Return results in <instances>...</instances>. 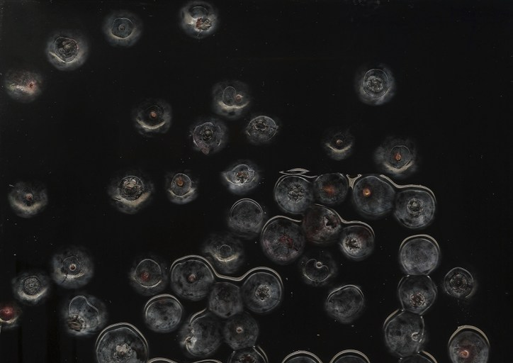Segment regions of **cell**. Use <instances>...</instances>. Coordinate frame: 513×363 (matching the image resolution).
<instances>
[{"mask_svg": "<svg viewBox=\"0 0 513 363\" xmlns=\"http://www.w3.org/2000/svg\"><path fill=\"white\" fill-rule=\"evenodd\" d=\"M383 330L386 346L391 353L400 357L419 352L426 341L422 315L402 308L386 318Z\"/></svg>", "mask_w": 513, "mask_h": 363, "instance_id": "3957f363", "label": "cell"}, {"mask_svg": "<svg viewBox=\"0 0 513 363\" xmlns=\"http://www.w3.org/2000/svg\"><path fill=\"white\" fill-rule=\"evenodd\" d=\"M398 294L402 309L422 315L434 304L437 289L428 275H406L398 284Z\"/></svg>", "mask_w": 513, "mask_h": 363, "instance_id": "ac0fdd59", "label": "cell"}, {"mask_svg": "<svg viewBox=\"0 0 513 363\" xmlns=\"http://www.w3.org/2000/svg\"><path fill=\"white\" fill-rule=\"evenodd\" d=\"M354 204L361 213L368 217H379L393 208L396 191L391 182L378 174L357 178L353 184Z\"/></svg>", "mask_w": 513, "mask_h": 363, "instance_id": "ba28073f", "label": "cell"}, {"mask_svg": "<svg viewBox=\"0 0 513 363\" xmlns=\"http://www.w3.org/2000/svg\"><path fill=\"white\" fill-rule=\"evenodd\" d=\"M259 333L256 320L243 311L228 318L222 330L225 342L234 350L255 345Z\"/></svg>", "mask_w": 513, "mask_h": 363, "instance_id": "f546056e", "label": "cell"}, {"mask_svg": "<svg viewBox=\"0 0 513 363\" xmlns=\"http://www.w3.org/2000/svg\"><path fill=\"white\" fill-rule=\"evenodd\" d=\"M184 308L179 301L169 294L157 295L150 299L144 308V319L152 330L168 333L181 320Z\"/></svg>", "mask_w": 513, "mask_h": 363, "instance_id": "ffe728a7", "label": "cell"}, {"mask_svg": "<svg viewBox=\"0 0 513 363\" xmlns=\"http://www.w3.org/2000/svg\"><path fill=\"white\" fill-rule=\"evenodd\" d=\"M148 363H174L170 360L165 359H153L150 360Z\"/></svg>", "mask_w": 513, "mask_h": 363, "instance_id": "681fc988", "label": "cell"}, {"mask_svg": "<svg viewBox=\"0 0 513 363\" xmlns=\"http://www.w3.org/2000/svg\"><path fill=\"white\" fill-rule=\"evenodd\" d=\"M142 30L140 19L126 11H117L108 15L103 23V30L108 41L113 45L131 46L139 39Z\"/></svg>", "mask_w": 513, "mask_h": 363, "instance_id": "4316f807", "label": "cell"}, {"mask_svg": "<svg viewBox=\"0 0 513 363\" xmlns=\"http://www.w3.org/2000/svg\"><path fill=\"white\" fill-rule=\"evenodd\" d=\"M89 53L85 36L75 30H60L49 38L45 54L50 62L60 70L74 69L84 64Z\"/></svg>", "mask_w": 513, "mask_h": 363, "instance_id": "8fae6325", "label": "cell"}, {"mask_svg": "<svg viewBox=\"0 0 513 363\" xmlns=\"http://www.w3.org/2000/svg\"><path fill=\"white\" fill-rule=\"evenodd\" d=\"M281 363H322L314 354L306 351H298L290 354Z\"/></svg>", "mask_w": 513, "mask_h": 363, "instance_id": "7dc6e473", "label": "cell"}, {"mask_svg": "<svg viewBox=\"0 0 513 363\" xmlns=\"http://www.w3.org/2000/svg\"><path fill=\"white\" fill-rule=\"evenodd\" d=\"M218 14L210 4L202 1H193L181 9V21H191Z\"/></svg>", "mask_w": 513, "mask_h": 363, "instance_id": "ee69618b", "label": "cell"}, {"mask_svg": "<svg viewBox=\"0 0 513 363\" xmlns=\"http://www.w3.org/2000/svg\"><path fill=\"white\" fill-rule=\"evenodd\" d=\"M354 144V138L349 131H338L323 142V147L332 159L342 160L349 155Z\"/></svg>", "mask_w": 513, "mask_h": 363, "instance_id": "60d3db41", "label": "cell"}, {"mask_svg": "<svg viewBox=\"0 0 513 363\" xmlns=\"http://www.w3.org/2000/svg\"><path fill=\"white\" fill-rule=\"evenodd\" d=\"M349 187L347 177L339 172L322 174L316 177L313 183L316 196L326 204L342 202L347 194Z\"/></svg>", "mask_w": 513, "mask_h": 363, "instance_id": "d590c367", "label": "cell"}, {"mask_svg": "<svg viewBox=\"0 0 513 363\" xmlns=\"http://www.w3.org/2000/svg\"><path fill=\"white\" fill-rule=\"evenodd\" d=\"M240 289L242 301L249 310L265 313L281 303L283 286L276 272L260 267L248 273Z\"/></svg>", "mask_w": 513, "mask_h": 363, "instance_id": "8992f818", "label": "cell"}, {"mask_svg": "<svg viewBox=\"0 0 513 363\" xmlns=\"http://www.w3.org/2000/svg\"><path fill=\"white\" fill-rule=\"evenodd\" d=\"M303 279L312 286L326 284L336 273V264L327 252L305 255L300 261Z\"/></svg>", "mask_w": 513, "mask_h": 363, "instance_id": "836d02e7", "label": "cell"}, {"mask_svg": "<svg viewBox=\"0 0 513 363\" xmlns=\"http://www.w3.org/2000/svg\"><path fill=\"white\" fill-rule=\"evenodd\" d=\"M279 125L272 118L260 115L254 117L247 125L244 133L248 140L254 144L270 141L278 133Z\"/></svg>", "mask_w": 513, "mask_h": 363, "instance_id": "ab89813d", "label": "cell"}, {"mask_svg": "<svg viewBox=\"0 0 513 363\" xmlns=\"http://www.w3.org/2000/svg\"><path fill=\"white\" fill-rule=\"evenodd\" d=\"M398 363H434V362L426 354L417 352L400 357Z\"/></svg>", "mask_w": 513, "mask_h": 363, "instance_id": "c3c4849f", "label": "cell"}, {"mask_svg": "<svg viewBox=\"0 0 513 363\" xmlns=\"http://www.w3.org/2000/svg\"><path fill=\"white\" fill-rule=\"evenodd\" d=\"M148 344L133 325L117 323L106 328L96 342L98 363H147Z\"/></svg>", "mask_w": 513, "mask_h": 363, "instance_id": "6da1fadb", "label": "cell"}, {"mask_svg": "<svg viewBox=\"0 0 513 363\" xmlns=\"http://www.w3.org/2000/svg\"><path fill=\"white\" fill-rule=\"evenodd\" d=\"M52 279L60 286L75 289L86 284L94 274L90 257L83 250L69 248L56 253L52 260Z\"/></svg>", "mask_w": 513, "mask_h": 363, "instance_id": "4fadbf2b", "label": "cell"}, {"mask_svg": "<svg viewBox=\"0 0 513 363\" xmlns=\"http://www.w3.org/2000/svg\"><path fill=\"white\" fill-rule=\"evenodd\" d=\"M440 257L438 242L428 235L407 237L399 248L400 263L407 275H428L438 266Z\"/></svg>", "mask_w": 513, "mask_h": 363, "instance_id": "30bf717a", "label": "cell"}, {"mask_svg": "<svg viewBox=\"0 0 513 363\" xmlns=\"http://www.w3.org/2000/svg\"><path fill=\"white\" fill-rule=\"evenodd\" d=\"M301 226L307 239L325 244L337 238L342 231V220L334 210L314 204L305 211Z\"/></svg>", "mask_w": 513, "mask_h": 363, "instance_id": "d6986e66", "label": "cell"}, {"mask_svg": "<svg viewBox=\"0 0 513 363\" xmlns=\"http://www.w3.org/2000/svg\"><path fill=\"white\" fill-rule=\"evenodd\" d=\"M374 244V232L366 223H354L344 227L340 233V247L350 259L365 258L372 252Z\"/></svg>", "mask_w": 513, "mask_h": 363, "instance_id": "f1b7e54d", "label": "cell"}, {"mask_svg": "<svg viewBox=\"0 0 513 363\" xmlns=\"http://www.w3.org/2000/svg\"><path fill=\"white\" fill-rule=\"evenodd\" d=\"M221 176L234 193L247 192L257 186L260 174L255 164L249 161H240L223 171Z\"/></svg>", "mask_w": 513, "mask_h": 363, "instance_id": "8d00e7d4", "label": "cell"}, {"mask_svg": "<svg viewBox=\"0 0 513 363\" xmlns=\"http://www.w3.org/2000/svg\"><path fill=\"white\" fill-rule=\"evenodd\" d=\"M299 223L286 216H277L268 220L263 227L261 244L266 255L274 262L288 264L302 254L305 237Z\"/></svg>", "mask_w": 513, "mask_h": 363, "instance_id": "7a4b0ae2", "label": "cell"}, {"mask_svg": "<svg viewBox=\"0 0 513 363\" xmlns=\"http://www.w3.org/2000/svg\"><path fill=\"white\" fill-rule=\"evenodd\" d=\"M195 363H222V362L217 361V360H213V359H206V360L197 362Z\"/></svg>", "mask_w": 513, "mask_h": 363, "instance_id": "f907efd6", "label": "cell"}, {"mask_svg": "<svg viewBox=\"0 0 513 363\" xmlns=\"http://www.w3.org/2000/svg\"><path fill=\"white\" fill-rule=\"evenodd\" d=\"M165 188L170 201L184 204L196 198L198 185L188 172H174L166 176Z\"/></svg>", "mask_w": 513, "mask_h": 363, "instance_id": "74e56055", "label": "cell"}, {"mask_svg": "<svg viewBox=\"0 0 513 363\" xmlns=\"http://www.w3.org/2000/svg\"><path fill=\"white\" fill-rule=\"evenodd\" d=\"M8 198L12 209L23 218H30L38 214L48 201L44 188L23 182L16 184Z\"/></svg>", "mask_w": 513, "mask_h": 363, "instance_id": "83f0119b", "label": "cell"}, {"mask_svg": "<svg viewBox=\"0 0 513 363\" xmlns=\"http://www.w3.org/2000/svg\"><path fill=\"white\" fill-rule=\"evenodd\" d=\"M154 189L152 182L143 174L128 172L112 180L108 194L120 211L133 214L149 199Z\"/></svg>", "mask_w": 513, "mask_h": 363, "instance_id": "7c38bea8", "label": "cell"}, {"mask_svg": "<svg viewBox=\"0 0 513 363\" xmlns=\"http://www.w3.org/2000/svg\"><path fill=\"white\" fill-rule=\"evenodd\" d=\"M265 217V212L259 203L250 199H242L230 208L227 223L235 235L252 238L262 230Z\"/></svg>", "mask_w": 513, "mask_h": 363, "instance_id": "603a6c76", "label": "cell"}, {"mask_svg": "<svg viewBox=\"0 0 513 363\" xmlns=\"http://www.w3.org/2000/svg\"><path fill=\"white\" fill-rule=\"evenodd\" d=\"M227 363H269V360L264 351L254 345L234 350Z\"/></svg>", "mask_w": 513, "mask_h": 363, "instance_id": "7bdbcfd3", "label": "cell"}, {"mask_svg": "<svg viewBox=\"0 0 513 363\" xmlns=\"http://www.w3.org/2000/svg\"><path fill=\"white\" fill-rule=\"evenodd\" d=\"M393 208L394 216L402 225L411 229L420 228L433 220L436 198L426 186L408 185L396 194Z\"/></svg>", "mask_w": 513, "mask_h": 363, "instance_id": "5b68a950", "label": "cell"}, {"mask_svg": "<svg viewBox=\"0 0 513 363\" xmlns=\"http://www.w3.org/2000/svg\"><path fill=\"white\" fill-rule=\"evenodd\" d=\"M129 279L138 292L150 296L165 288L168 276L165 267L159 259L147 256L134 264L129 272Z\"/></svg>", "mask_w": 513, "mask_h": 363, "instance_id": "cb8c5ba5", "label": "cell"}, {"mask_svg": "<svg viewBox=\"0 0 513 363\" xmlns=\"http://www.w3.org/2000/svg\"><path fill=\"white\" fill-rule=\"evenodd\" d=\"M274 198L279 207L285 212L292 214L303 213L313 201V184L299 175L282 176L275 185Z\"/></svg>", "mask_w": 513, "mask_h": 363, "instance_id": "2e32d148", "label": "cell"}, {"mask_svg": "<svg viewBox=\"0 0 513 363\" xmlns=\"http://www.w3.org/2000/svg\"><path fill=\"white\" fill-rule=\"evenodd\" d=\"M490 350L486 335L472 325L458 327L448 342L452 363H487Z\"/></svg>", "mask_w": 513, "mask_h": 363, "instance_id": "5bb4252c", "label": "cell"}, {"mask_svg": "<svg viewBox=\"0 0 513 363\" xmlns=\"http://www.w3.org/2000/svg\"><path fill=\"white\" fill-rule=\"evenodd\" d=\"M208 310L213 314L230 318L243 311L240 288L229 281L215 282L211 289Z\"/></svg>", "mask_w": 513, "mask_h": 363, "instance_id": "d6a6232c", "label": "cell"}, {"mask_svg": "<svg viewBox=\"0 0 513 363\" xmlns=\"http://www.w3.org/2000/svg\"><path fill=\"white\" fill-rule=\"evenodd\" d=\"M218 24V14L191 21H181L182 28L191 36L202 38L210 34Z\"/></svg>", "mask_w": 513, "mask_h": 363, "instance_id": "b9f144b4", "label": "cell"}, {"mask_svg": "<svg viewBox=\"0 0 513 363\" xmlns=\"http://www.w3.org/2000/svg\"><path fill=\"white\" fill-rule=\"evenodd\" d=\"M67 331L81 336L96 333L105 324L106 309L97 298L90 295H77L72 298L64 310Z\"/></svg>", "mask_w": 513, "mask_h": 363, "instance_id": "9c48e42d", "label": "cell"}, {"mask_svg": "<svg viewBox=\"0 0 513 363\" xmlns=\"http://www.w3.org/2000/svg\"><path fill=\"white\" fill-rule=\"evenodd\" d=\"M330 363H371V362L362 352L347 350L337 354Z\"/></svg>", "mask_w": 513, "mask_h": 363, "instance_id": "bcb514c9", "label": "cell"}, {"mask_svg": "<svg viewBox=\"0 0 513 363\" xmlns=\"http://www.w3.org/2000/svg\"><path fill=\"white\" fill-rule=\"evenodd\" d=\"M374 159L388 173L402 176L415 169L417 150L410 139L389 137L377 147Z\"/></svg>", "mask_w": 513, "mask_h": 363, "instance_id": "9a60e30c", "label": "cell"}, {"mask_svg": "<svg viewBox=\"0 0 513 363\" xmlns=\"http://www.w3.org/2000/svg\"><path fill=\"white\" fill-rule=\"evenodd\" d=\"M180 334L181 346L188 354L195 357L211 354L221 342L219 322L208 309L191 315Z\"/></svg>", "mask_w": 513, "mask_h": 363, "instance_id": "52a82bcc", "label": "cell"}, {"mask_svg": "<svg viewBox=\"0 0 513 363\" xmlns=\"http://www.w3.org/2000/svg\"><path fill=\"white\" fill-rule=\"evenodd\" d=\"M203 253L222 274H233L241 265L244 250L241 242L229 235H214L205 243Z\"/></svg>", "mask_w": 513, "mask_h": 363, "instance_id": "44dd1931", "label": "cell"}, {"mask_svg": "<svg viewBox=\"0 0 513 363\" xmlns=\"http://www.w3.org/2000/svg\"><path fill=\"white\" fill-rule=\"evenodd\" d=\"M21 313V308L15 303L2 306L0 310L1 329L6 330L16 327Z\"/></svg>", "mask_w": 513, "mask_h": 363, "instance_id": "f6af8a7d", "label": "cell"}, {"mask_svg": "<svg viewBox=\"0 0 513 363\" xmlns=\"http://www.w3.org/2000/svg\"><path fill=\"white\" fill-rule=\"evenodd\" d=\"M444 291L458 299H468L475 291L476 282L473 275L466 269L456 267L451 269L443 281Z\"/></svg>", "mask_w": 513, "mask_h": 363, "instance_id": "f35d334b", "label": "cell"}, {"mask_svg": "<svg viewBox=\"0 0 513 363\" xmlns=\"http://www.w3.org/2000/svg\"><path fill=\"white\" fill-rule=\"evenodd\" d=\"M133 120L141 135L151 136L157 133H164L171 125V107L163 100L148 99L134 110Z\"/></svg>", "mask_w": 513, "mask_h": 363, "instance_id": "d4e9b609", "label": "cell"}, {"mask_svg": "<svg viewBox=\"0 0 513 363\" xmlns=\"http://www.w3.org/2000/svg\"><path fill=\"white\" fill-rule=\"evenodd\" d=\"M215 111L220 115L235 118L250 103L247 85L237 80H227L216 84L213 90Z\"/></svg>", "mask_w": 513, "mask_h": 363, "instance_id": "484cf974", "label": "cell"}, {"mask_svg": "<svg viewBox=\"0 0 513 363\" xmlns=\"http://www.w3.org/2000/svg\"><path fill=\"white\" fill-rule=\"evenodd\" d=\"M15 296L21 301L35 304L48 293V277L39 272H26L12 280Z\"/></svg>", "mask_w": 513, "mask_h": 363, "instance_id": "e575fe53", "label": "cell"}, {"mask_svg": "<svg viewBox=\"0 0 513 363\" xmlns=\"http://www.w3.org/2000/svg\"><path fill=\"white\" fill-rule=\"evenodd\" d=\"M170 279L174 292L192 301L205 296L215 281L210 266L198 256H187L174 262Z\"/></svg>", "mask_w": 513, "mask_h": 363, "instance_id": "277c9868", "label": "cell"}, {"mask_svg": "<svg viewBox=\"0 0 513 363\" xmlns=\"http://www.w3.org/2000/svg\"><path fill=\"white\" fill-rule=\"evenodd\" d=\"M43 84L41 74L26 69H10L4 78L8 94L21 102L33 101L41 93Z\"/></svg>", "mask_w": 513, "mask_h": 363, "instance_id": "4dcf8cb0", "label": "cell"}, {"mask_svg": "<svg viewBox=\"0 0 513 363\" xmlns=\"http://www.w3.org/2000/svg\"><path fill=\"white\" fill-rule=\"evenodd\" d=\"M365 307V297L361 288L346 284L334 289L325 301L328 314L342 323H350Z\"/></svg>", "mask_w": 513, "mask_h": 363, "instance_id": "7402d4cb", "label": "cell"}, {"mask_svg": "<svg viewBox=\"0 0 513 363\" xmlns=\"http://www.w3.org/2000/svg\"><path fill=\"white\" fill-rule=\"evenodd\" d=\"M356 89L366 104L381 105L394 95L395 82L391 70L385 65L363 69L356 79Z\"/></svg>", "mask_w": 513, "mask_h": 363, "instance_id": "e0dca14e", "label": "cell"}, {"mask_svg": "<svg viewBox=\"0 0 513 363\" xmlns=\"http://www.w3.org/2000/svg\"><path fill=\"white\" fill-rule=\"evenodd\" d=\"M227 128L216 118H207L196 123L190 130L194 148L205 155L214 153L227 141Z\"/></svg>", "mask_w": 513, "mask_h": 363, "instance_id": "1f68e13d", "label": "cell"}]
</instances>
